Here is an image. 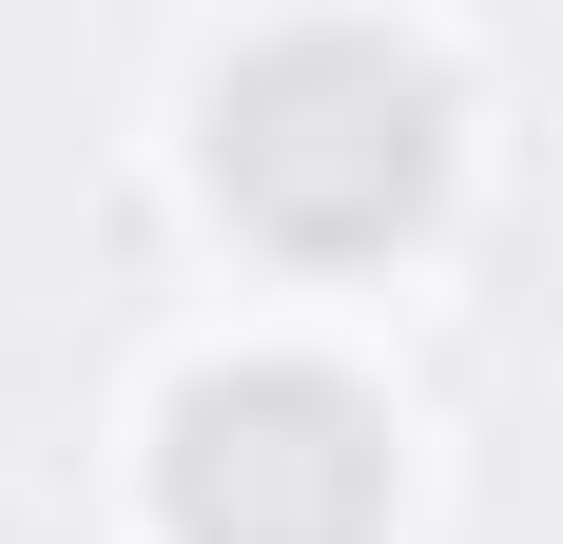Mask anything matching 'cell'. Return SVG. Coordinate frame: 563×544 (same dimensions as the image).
<instances>
[{
	"instance_id": "cell-1",
	"label": "cell",
	"mask_w": 563,
	"mask_h": 544,
	"mask_svg": "<svg viewBox=\"0 0 563 544\" xmlns=\"http://www.w3.org/2000/svg\"><path fill=\"white\" fill-rule=\"evenodd\" d=\"M214 195L273 253H389L448 195V78L369 20H291L214 78Z\"/></svg>"
},
{
	"instance_id": "cell-2",
	"label": "cell",
	"mask_w": 563,
	"mask_h": 544,
	"mask_svg": "<svg viewBox=\"0 0 563 544\" xmlns=\"http://www.w3.org/2000/svg\"><path fill=\"white\" fill-rule=\"evenodd\" d=\"M156 505L175 544H369L389 525V428L350 370H195L156 428Z\"/></svg>"
}]
</instances>
